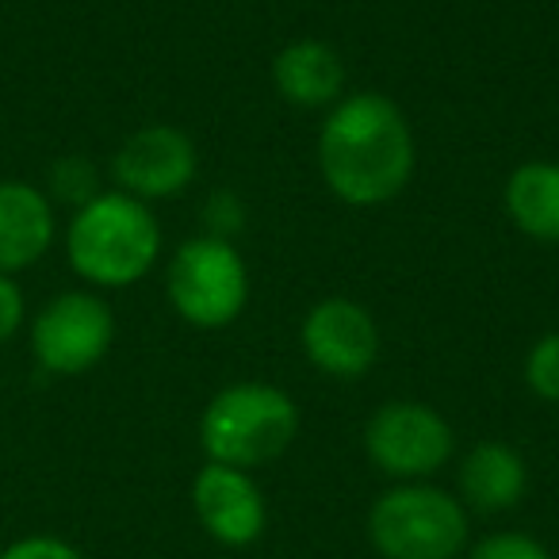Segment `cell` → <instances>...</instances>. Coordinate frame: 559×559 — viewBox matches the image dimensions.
Wrapping results in <instances>:
<instances>
[{
    "label": "cell",
    "instance_id": "277c9868",
    "mask_svg": "<svg viewBox=\"0 0 559 559\" xmlns=\"http://www.w3.org/2000/svg\"><path fill=\"white\" fill-rule=\"evenodd\" d=\"M249 292V264L238 246L226 238H188L177 246L165 269V296L180 322L192 330H226L246 314Z\"/></svg>",
    "mask_w": 559,
    "mask_h": 559
},
{
    "label": "cell",
    "instance_id": "30bf717a",
    "mask_svg": "<svg viewBox=\"0 0 559 559\" xmlns=\"http://www.w3.org/2000/svg\"><path fill=\"white\" fill-rule=\"evenodd\" d=\"M192 506L200 525L226 548H249L253 540H261L264 521H269L264 495L253 475L241 467L211 464V460L192 483Z\"/></svg>",
    "mask_w": 559,
    "mask_h": 559
},
{
    "label": "cell",
    "instance_id": "d6986e66",
    "mask_svg": "<svg viewBox=\"0 0 559 559\" xmlns=\"http://www.w3.org/2000/svg\"><path fill=\"white\" fill-rule=\"evenodd\" d=\"M207 226H211V238H226L234 241V234L246 226V207L234 192H215L207 200Z\"/></svg>",
    "mask_w": 559,
    "mask_h": 559
},
{
    "label": "cell",
    "instance_id": "8992f818",
    "mask_svg": "<svg viewBox=\"0 0 559 559\" xmlns=\"http://www.w3.org/2000/svg\"><path fill=\"white\" fill-rule=\"evenodd\" d=\"M32 357L50 376H85L111 353L116 311L100 292L73 288L43 304L27 330Z\"/></svg>",
    "mask_w": 559,
    "mask_h": 559
},
{
    "label": "cell",
    "instance_id": "5bb4252c",
    "mask_svg": "<svg viewBox=\"0 0 559 559\" xmlns=\"http://www.w3.org/2000/svg\"><path fill=\"white\" fill-rule=\"evenodd\" d=\"M502 207L525 238L559 246V162H521L502 185Z\"/></svg>",
    "mask_w": 559,
    "mask_h": 559
},
{
    "label": "cell",
    "instance_id": "4fadbf2b",
    "mask_svg": "<svg viewBox=\"0 0 559 559\" xmlns=\"http://www.w3.org/2000/svg\"><path fill=\"white\" fill-rule=\"evenodd\" d=\"M528 464L513 444L479 441L460 464V502L475 513H502L525 498Z\"/></svg>",
    "mask_w": 559,
    "mask_h": 559
},
{
    "label": "cell",
    "instance_id": "7a4b0ae2",
    "mask_svg": "<svg viewBox=\"0 0 559 559\" xmlns=\"http://www.w3.org/2000/svg\"><path fill=\"white\" fill-rule=\"evenodd\" d=\"M162 257V223L150 203L108 188L70 215L66 261L88 288L119 292L154 272Z\"/></svg>",
    "mask_w": 559,
    "mask_h": 559
},
{
    "label": "cell",
    "instance_id": "8fae6325",
    "mask_svg": "<svg viewBox=\"0 0 559 559\" xmlns=\"http://www.w3.org/2000/svg\"><path fill=\"white\" fill-rule=\"evenodd\" d=\"M58 241V211L39 185L0 180V272L16 276L39 264Z\"/></svg>",
    "mask_w": 559,
    "mask_h": 559
},
{
    "label": "cell",
    "instance_id": "ac0fdd59",
    "mask_svg": "<svg viewBox=\"0 0 559 559\" xmlns=\"http://www.w3.org/2000/svg\"><path fill=\"white\" fill-rule=\"evenodd\" d=\"M27 322V296L16 284V276L0 272V345H9L12 337L24 330Z\"/></svg>",
    "mask_w": 559,
    "mask_h": 559
},
{
    "label": "cell",
    "instance_id": "3957f363",
    "mask_svg": "<svg viewBox=\"0 0 559 559\" xmlns=\"http://www.w3.org/2000/svg\"><path fill=\"white\" fill-rule=\"evenodd\" d=\"M299 433V406L276 383L241 380L223 388L200 418V449L211 464L261 467L292 449Z\"/></svg>",
    "mask_w": 559,
    "mask_h": 559
},
{
    "label": "cell",
    "instance_id": "ffe728a7",
    "mask_svg": "<svg viewBox=\"0 0 559 559\" xmlns=\"http://www.w3.org/2000/svg\"><path fill=\"white\" fill-rule=\"evenodd\" d=\"M0 559H81V551L58 536H24L0 551Z\"/></svg>",
    "mask_w": 559,
    "mask_h": 559
},
{
    "label": "cell",
    "instance_id": "9c48e42d",
    "mask_svg": "<svg viewBox=\"0 0 559 559\" xmlns=\"http://www.w3.org/2000/svg\"><path fill=\"white\" fill-rule=\"evenodd\" d=\"M195 173H200L195 142L180 127L169 123L139 127L119 142L116 157H111L116 188L142 203L173 200V195L188 192Z\"/></svg>",
    "mask_w": 559,
    "mask_h": 559
},
{
    "label": "cell",
    "instance_id": "5b68a950",
    "mask_svg": "<svg viewBox=\"0 0 559 559\" xmlns=\"http://www.w3.org/2000/svg\"><path fill=\"white\" fill-rule=\"evenodd\" d=\"M368 536L383 559H456L467 548V510L433 483H399L372 502Z\"/></svg>",
    "mask_w": 559,
    "mask_h": 559
},
{
    "label": "cell",
    "instance_id": "9a60e30c",
    "mask_svg": "<svg viewBox=\"0 0 559 559\" xmlns=\"http://www.w3.org/2000/svg\"><path fill=\"white\" fill-rule=\"evenodd\" d=\"M100 173H96V165L88 162V157L81 154H70L62 157V162L50 165V203H66V207L78 211L81 203H88L93 195H100Z\"/></svg>",
    "mask_w": 559,
    "mask_h": 559
},
{
    "label": "cell",
    "instance_id": "52a82bcc",
    "mask_svg": "<svg viewBox=\"0 0 559 559\" xmlns=\"http://www.w3.org/2000/svg\"><path fill=\"white\" fill-rule=\"evenodd\" d=\"M456 433L441 411L414 399L383 403L365 426V452L383 475L403 483H426L449 464Z\"/></svg>",
    "mask_w": 559,
    "mask_h": 559
},
{
    "label": "cell",
    "instance_id": "6da1fadb",
    "mask_svg": "<svg viewBox=\"0 0 559 559\" xmlns=\"http://www.w3.org/2000/svg\"><path fill=\"white\" fill-rule=\"evenodd\" d=\"M319 173L345 207H383L414 180L418 146L406 111L383 93H345L319 127Z\"/></svg>",
    "mask_w": 559,
    "mask_h": 559
},
{
    "label": "cell",
    "instance_id": "e0dca14e",
    "mask_svg": "<svg viewBox=\"0 0 559 559\" xmlns=\"http://www.w3.org/2000/svg\"><path fill=\"white\" fill-rule=\"evenodd\" d=\"M467 559H551V551L525 533H495L483 536Z\"/></svg>",
    "mask_w": 559,
    "mask_h": 559
},
{
    "label": "cell",
    "instance_id": "7c38bea8",
    "mask_svg": "<svg viewBox=\"0 0 559 559\" xmlns=\"http://www.w3.org/2000/svg\"><path fill=\"white\" fill-rule=\"evenodd\" d=\"M345 58L326 39H296L272 58V88L296 108H334L345 96Z\"/></svg>",
    "mask_w": 559,
    "mask_h": 559
},
{
    "label": "cell",
    "instance_id": "2e32d148",
    "mask_svg": "<svg viewBox=\"0 0 559 559\" xmlns=\"http://www.w3.org/2000/svg\"><path fill=\"white\" fill-rule=\"evenodd\" d=\"M525 388L544 403H559V330L540 334L525 353Z\"/></svg>",
    "mask_w": 559,
    "mask_h": 559
},
{
    "label": "cell",
    "instance_id": "ba28073f",
    "mask_svg": "<svg viewBox=\"0 0 559 559\" xmlns=\"http://www.w3.org/2000/svg\"><path fill=\"white\" fill-rule=\"evenodd\" d=\"M299 345L311 368H319L330 380H360L376 368L383 349L380 322L365 304L349 296L319 299L304 314Z\"/></svg>",
    "mask_w": 559,
    "mask_h": 559
}]
</instances>
